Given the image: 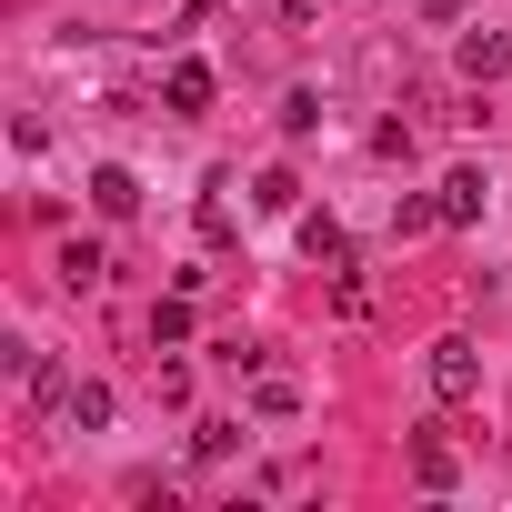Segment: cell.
<instances>
[{
    "mask_svg": "<svg viewBox=\"0 0 512 512\" xmlns=\"http://www.w3.org/2000/svg\"><path fill=\"white\" fill-rule=\"evenodd\" d=\"M422 372H432V392H442V402H472V392H482V352H472V342H432V362H422Z\"/></svg>",
    "mask_w": 512,
    "mask_h": 512,
    "instance_id": "cell-1",
    "label": "cell"
},
{
    "mask_svg": "<svg viewBox=\"0 0 512 512\" xmlns=\"http://www.w3.org/2000/svg\"><path fill=\"white\" fill-rule=\"evenodd\" d=\"M21 402H31V422H51V412H71V372H61L51 352H31V362H21Z\"/></svg>",
    "mask_w": 512,
    "mask_h": 512,
    "instance_id": "cell-2",
    "label": "cell"
},
{
    "mask_svg": "<svg viewBox=\"0 0 512 512\" xmlns=\"http://www.w3.org/2000/svg\"><path fill=\"white\" fill-rule=\"evenodd\" d=\"M432 201H442V221H452V231H472V221H482V201H492V191H482V171H472V161H462V171H442V181H432Z\"/></svg>",
    "mask_w": 512,
    "mask_h": 512,
    "instance_id": "cell-3",
    "label": "cell"
},
{
    "mask_svg": "<svg viewBox=\"0 0 512 512\" xmlns=\"http://www.w3.org/2000/svg\"><path fill=\"white\" fill-rule=\"evenodd\" d=\"M91 201H101V221H131V211H141V181H131L121 161H101V171H91Z\"/></svg>",
    "mask_w": 512,
    "mask_h": 512,
    "instance_id": "cell-4",
    "label": "cell"
},
{
    "mask_svg": "<svg viewBox=\"0 0 512 512\" xmlns=\"http://www.w3.org/2000/svg\"><path fill=\"white\" fill-rule=\"evenodd\" d=\"M412 482H422V492H452V482H462V462H452V442H442V432H422V442H412Z\"/></svg>",
    "mask_w": 512,
    "mask_h": 512,
    "instance_id": "cell-5",
    "label": "cell"
},
{
    "mask_svg": "<svg viewBox=\"0 0 512 512\" xmlns=\"http://www.w3.org/2000/svg\"><path fill=\"white\" fill-rule=\"evenodd\" d=\"M161 101H171V111H211V61H171Z\"/></svg>",
    "mask_w": 512,
    "mask_h": 512,
    "instance_id": "cell-6",
    "label": "cell"
},
{
    "mask_svg": "<svg viewBox=\"0 0 512 512\" xmlns=\"http://www.w3.org/2000/svg\"><path fill=\"white\" fill-rule=\"evenodd\" d=\"M462 71H472V81H502V71H512V41H502V31H462Z\"/></svg>",
    "mask_w": 512,
    "mask_h": 512,
    "instance_id": "cell-7",
    "label": "cell"
},
{
    "mask_svg": "<svg viewBox=\"0 0 512 512\" xmlns=\"http://www.w3.org/2000/svg\"><path fill=\"white\" fill-rule=\"evenodd\" d=\"M302 251H312V262H332V272L352 262V241H342V221H332V211H302Z\"/></svg>",
    "mask_w": 512,
    "mask_h": 512,
    "instance_id": "cell-8",
    "label": "cell"
},
{
    "mask_svg": "<svg viewBox=\"0 0 512 512\" xmlns=\"http://www.w3.org/2000/svg\"><path fill=\"white\" fill-rule=\"evenodd\" d=\"M71 432H111V382H71Z\"/></svg>",
    "mask_w": 512,
    "mask_h": 512,
    "instance_id": "cell-9",
    "label": "cell"
},
{
    "mask_svg": "<svg viewBox=\"0 0 512 512\" xmlns=\"http://www.w3.org/2000/svg\"><path fill=\"white\" fill-rule=\"evenodd\" d=\"M101 272H111V262H101V241H61V282H71V292H91Z\"/></svg>",
    "mask_w": 512,
    "mask_h": 512,
    "instance_id": "cell-10",
    "label": "cell"
},
{
    "mask_svg": "<svg viewBox=\"0 0 512 512\" xmlns=\"http://www.w3.org/2000/svg\"><path fill=\"white\" fill-rule=\"evenodd\" d=\"M251 201H262V211H302V181H292V171H262V181H251Z\"/></svg>",
    "mask_w": 512,
    "mask_h": 512,
    "instance_id": "cell-11",
    "label": "cell"
},
{
    "mask_svg": "<svg viewBox=\"0 0 512 512\" xmlns=\"http://www.w3.org/2000/svg\"><path fill=\"white\" fill-rule=\"evenodd\" d=\"M251 412H262V422H292V412H302V392H292V382H282V372H272V382H262V392H251Z\"/></svg>",
    "mask_w": 512,
    "mask_h": 512,
    "instance_id": "cell-12",
    "label": "cell"
},
{
    "mask_svg": "<svg viewBox=\"0 0 512 512\" xmlns=\"http://www.w3.org/2000/svg\"><path fill=\"white\" fill-rule=\"evenodd\" d=\"M191 452H201V462H231V452H241V422H201Z\"/></svg>",
    "mask_w": 512,
    "mask_h": 512,
    "instance_id": "cell-13",
    "label": "cell"
},
{
    "mask_svg": "<svg viewBox=\"0 0 512 512\" xmlns=\"http://www.w3.org/2000/svg\"><path fill=\"white\" fill-rule=\"evenodd\" d=\"M392 231H402V241H412V231H442V201H432V191H422V201H402V211H392Z\"/></svg>",
    "mask_w": 512,
    "mask_h": 512,
    "instance_id": "cell-14",
    "label": "cell"
},
{
    "mask_svg": "<svg viewBox=\"0 0 512 512\" xmlns=\"http://www.w3.org/2000/svg\"><path fill=\"white\" fill-rule=\"evenodd\" d=\"M151 342H191V302H181V292L151 312Z\"/></svg>",
    "mask_w": 512,
    "mask_h": 512,
    "instance_id": "cell-15",
    "label": "cell"
},
{
    "mask_svg": "<svg viewBox=\"0 0 512 512\" xmlns=\"http://www.w3.org/2000/svg\"><path fill=\"white\" fill-rule=\"evenodd\" d=\"M422 11H432V21H462V11H472V0H422Z\"/></svg>",
    "mask_w": 512,
    "mask_h": 512,
    "instance_id": "cell-16",
    "label": "cell"
}]
</instances>
